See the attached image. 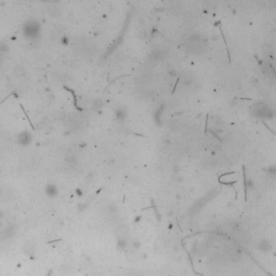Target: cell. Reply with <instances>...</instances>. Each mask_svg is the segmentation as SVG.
Returning <instances> with one entry per match:
<instances>
[{
  "mask_svg": "<svg viewBox=\"0 0 276 276\" xmlns=\"http://www.w3.org/2000/svg\"><path fill=\"white\" fill-rule=\"evenodd\" d=\"M44 191H45V194H47V196H50V197H55V196L58 194V189H57V187H56L54 183H49V184H47Z\"/></svg>",
  "mask_w": 276,
  "mask_h": 276,
  "instance_id": "3",
  "label": "cell"
},
{
  "mask_svg": "<svg viewBox=\"0 0 276 276\" xmlns=\"http://www.w3.org/2000/svg\"><path fill=\"white\" fill-rule=\"evenodd\" d=\"M23 31H24V36L27 39L35 40L38 38L40 34V24L36 21L27 22L23 28Z\"/></svg>",
  "mask_w": 276,
  "mask_h": 276,
  "instance_id": "1",
  "label": "cell"
},
{
  "mask_svg": "<svg viewBox=\"0 0 276 276\" xmlns=\"http://www.w3.org/2000/svg\"><path fill=\"white\" fill-rule=\"evenodd\" d=\"M31 140H33V137L30 135V133L27 132V131H24V132L20 133L18 136H17V142L20 144H22V146L29 144L30 142H31Z\"/></svg>",
  "mask_w": 276,
  "mask_h": 276,
  "instance_id": "2",
  "label": "cell"
}]
</instances>
